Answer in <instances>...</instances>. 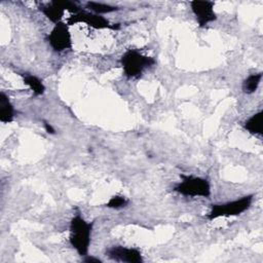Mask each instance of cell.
<instances>
[{"instance_id":"6da1fadb","label":"cell","mask_w":263,"mask_h":263,"mask_svg":"<svg viewBox=\"0 0 263 263\" xmlns=\"http://www.w3.org/2000/svg\"><path fill=\"white\" fill-rule=\"evenodd\" d=\"M92 227L93 222H87L79 213L70 221L69 242L81 257L88 255Z\"/></svg>"},{"instance_id":"5bb4252c","label":"cell","mask_w":263,"mask_h":263,"mask_svg":"<svg viewBox=\"0 0 263 263\" xmlns=\"http://www.w3.org/2000/svg\"><path fill=\"white\" fill-rule=\"evenodd\" d=\"M85 6L87 9L90 10V12L92 11L93 13H97V14L110 13V12H114V11H117L120 9L117 6L102 3V2H96V1H87Z\"/></svg>"},{"instance_id":"2e32d148","label":"cell","mask_w":263,"mask_h":263,"mask_svg":"<svg viewBox=\"0 0 263 263\" xmlns=\"http://www.w3.org/2000/svg\"><path fill=\"white\" fill-rule=\"evenodd\" d=\"M82 261L83 262H86V263H102L103 261L99 258H96V257H92V256H89V255H86L82 258Z\"/></svg>"},{"instance_id":"7a4b0ae2","label":"cell","mask_w":263,"mask_h":263,"mask_svg":"<svg viewBox=\"0 0 263 263\" xmlns=\"http://www.w3.org/2000/svg\"><path fill=\"white\" fill-rule=\"evenodd\" d=\"M156 61L152 57H148L140 52L138 49L128 48L120 57V65L123 74L128 79H139L144 71L153 67Z\"/></svg>"},{"instance_id":"9a60e30c","label":"cell","mask_w":263,"mask_h":263,"mask_svg":"<svg viewBox=\"0 0 263 263\" xmlns=\"http://www.w3.org/2000/svg\"><path fill=\"white\" fill-rule=\"evenodd\" d=\"M127 205H128V199L122 195H113L105 204V206L109 209H114V210H120V209L126 208Z\"/></svg>"},{"instance_id":"5b68a950","label":"cell","mask_w":263,"mask_h":263,"mask_svg":"<svg viewBox=\"0 0 263 263\" xmlns=\"http://www.w3.org/2000/svg\"><path fill=\"white\" fill-rule=\"evenodd\" d=\"M45 40L55 52L72 50L73 48L72 35L68 24L64 21L59 22L53 26L51 31L46 35Z\"/></svg>"},{"instance_id":"9c48e42d","label":"cell","mask_w":263,"mask_h":263,"mask_svg":"<svg viewBox=\"0 0 263 263\" xmlns=\"http://www.w3.org/2000/svg\"><path fill=\"white\" fill-rule=\"evenodd\" d=\"M39 10L49 20L53 25L62 22V18L65 14V10L59 5L57 0H52L48 3L41 4L39 6Z\"/></svg>"},{"instance_id":"e0dca14e","label":"cell","mask_w":263,"mask_h":263,"mask_svg":"<svg viewBox=\"0 0 263 263\" xmlns=\"http://www.w3.org/2000/svg\"><path fill=\"white\" fill-rule=\"evenodd\" d=\"M43 125H44V127H45V130H46V133L47 134H50V135H54L55 134V130H54V128L47 122V121H43Z\"/></svg>"},{"instance_id":"4fadbf2b","label":"cell","mask_w":263,"mask_h":263,"mask_svg":"<svg viewBox=\"0 0 263 263\" xmlns=\"http://www.w3.org/2000/svg\"><path fill=\"white\" fill-rule=\"evenodd\" d=\"M261 79H262V72L254 73V74L249 75L242 81V84H241L242 91L245 93H247V95L254 93L258 89V86H259V84L261 82Z\"/></svg>"},{"instance_id":"3957f363","label":"cell","mask_w":263,"mask_h":263,"mask_svg":"<svg viewBox=\"0 0 263 263\" xmlns=\"http://www.w3.org/2000/svg\"><path fill=\"white\" fill-rule=\"evenodd\" d=\"M180 178L182 181L173 188L175 192L189 197L210 198L211 184L208 179L184 174H180Z\"/></svg>"},{"instance_id":"52a82bcc","label":"cell","mask_w":263,"mask_h":263,"mask_svg":"<svg viewBox=\"0 0 263 263\" xmlns=\"http://www.w3.org/2000/svg\"><path fill=\"white\" fill-rule=\"evenodd\" d=\"M215 3L208 0H193L190 2L191 10L200 28L217 20V14L214 10Z\"/></svg>"},{"instance_id":"ba28073f","label":"cell","mask_w":263,"mask_h":263,"mask_svg":"<svg viewBox=\"0 0 263 263\" xmlns=\"http://www.w3.org/2000/svg\"><path fill=\"white\" fill-rule=\"evenodd\" d=\"M106 256L117 262L142 263L143 256L140 250L136 248H125L123 246H113L107 249Z\"/></svg>"},{"instance_id":"8fae6325","label":"cell","mask_w":263,"mask_h":263,"mask_svg":"<svg viewBox=\"0 0 263 263\" xmlns=\"http://www.w3.org/2000/svg\"><path fill=\"white\" fill-rule=\"evenodd\" d=\"M21 76L23 78L24 84L29 86V88L32 90V92L35 97H40V96L44 95L45 85L43 84L42 80L39 77H37L33 74H29V73H23V74H21Z\"/></svg>"},{"instance_id":"7c38bea8","label":"cell","mask_w":263,"mask_h":263,"mask_svg":"<svg viewBox=\"0 0 263 263\" xmlns=\"http://www.w3.org/2000/svg\"><path fill=\"white\" fill-rule=\"evenodd\" d=\"M262 115L263 112L260 110L257 113L253 114L247 120L243 121L242 126L243 128L254 136H261L262 135Z\"/></svg>"},{"instance_id":"277c9868","label":"cell","mask_w":263,"mask_h":263,"mask_svg":"<svg viewBox=\"0 0 263 263\" xmlns=\"http://www.w3.org/2000/svg\"><path fill=\"white\" fill-rule=\"evenodd\" d=\"M253 194L245 195L238 199L211 204L210 212L205 215V218L210 221L220 217H232L239 216L248 211L253 203Z\"/></svg>"},{"instance_id":"8992f818","label":"cell","mask_w":263,"mask_h":263,"mask_svg":"<svg viewBox=\"0 0 263 263\" xmlns=\"http://www.w3.org/2000/svg\"><path fill=\"white\" fill-rule=\"evenodd\" d=\"M81 23L86 24L90 28L98 29V30L110 29V30L117 31L120 29V24H112L106 17L102 16L101 14L89 12L84 9H81L79 12L72 14L67 20L68 26H73V25L81 24Z\"/></svg>"},{"instance_id":"30bf717a","label":"cell","mask_w":263,"mask_h":263,"mask_svg":"<svg viewBox=\"0 0 263 263\" xmlns=\"http://www.w3.org/2000/svg\"><path fill=\"white\" fill-rule=\"evenodd\" d=\"M14 107L9 97L4 92H0V121L2 123H11L14 119Z\"/></svg>"}]
</instances>
